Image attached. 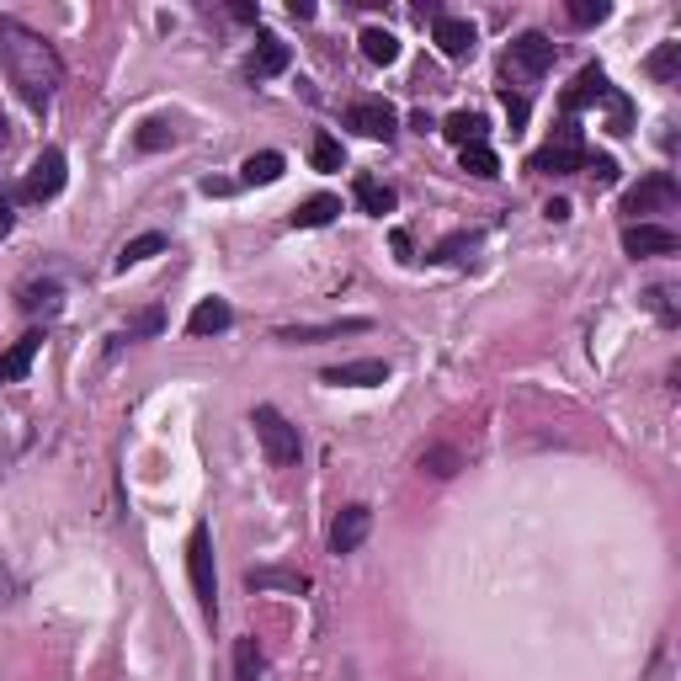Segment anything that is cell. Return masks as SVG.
<instances>
[{"label":"cell","instance_id":"6da1fadb","mask_svg":"<svg viewBox=\"0 0 681 681\" xmlns=\"http://www.w3.org/2000/svg\"><path fill=\"white\" fill-rule=\"evenodd\" d=\"M0 64H5V81L16 85V96L27 107H38V113L64 85L59 48L43 38V33H33L27 22H16V16H0Z\"/></svg>","mask_w":681,"mask_h":681},{"label":"cell","instance_id":"7a4b0ae2","mask_svg":"<svg viewBox=\"0 0 681 681\" xmlns=\"http://www.w3.org/2000/svg\"><path fill=\"white\" fill-rule=\"evenodd\" d=\"M250 426H256V442H261V453H267V463H298V453H304V437H298V426L282 415L278 404H256L250 410Z\"/></svg>","mask_w":681,"mask_h":681},{"label":"cell","instance_id":"3957f363","mask_svg":"<svg viewBox=\"0 0 681 681\" xmlns=\"http://www.w3.org/2000/svg\"><path fill=\"white\" fill-rule=\"evenodd\" d=\"M187 580H192L202 618L213 623L219 618V580H213V532H208V521H198L192 538H187Z\"/></svg>","mask_w":681,"mask_h":681},{"label":"cell","instance_id":"277c9868","mask_svg":"<svg viewBox=\"0 0 681 681\" xmlns=\"http://www.w3.org/2000/svg\"><path fill=\"white\" fill-rule=\"evenodd\" d=\"M527 165H532L538 176H575V171L586 165V139H580V122L564 118L560 128H554V139H549V144H543V150H538Z\"/></svg>","mask_w":681,"mask_h":681},{"label":"cell","instance_id":"5b68a950","mask_svg":"<svg viewBox=\"0 0 681 681\" xmlns=\"http://www.w3.org/2000/svg\"><path fill=\"white\" fill-rule=\"evenodd\" d=\"M681 202V187L671 171H649L639 187H629L623 192V219L629 224H644V213H677Z\"/></svg>","mask_w":681,"mask_h":681},{"label":"cell","instance_id":"8992f818","mask_svg":"<svg viewBox=\"0 0 681 681\" xmlns=\"http://www.w3.org/2000/svg\"><path fill=\"white\" fill-rule=\"evenodd\" d=\"M64 181H70V171H64V150H43L33 171H27V181H22V198L27 202H54L64 192Z\"/></svg>","mask_w":681,"mask_h":681},{"label":"cell","instance_id":"52a82bcc","mask_svg":"<svg viewBox=\"0 0 681 681\" xmlns=\"http://www.w3.org/2000/svg\"><path fill=\"white\" fill-rule=\"evenodd\" d=\"M347 128L362 133V139H384V144H389V139L400 133V113H395L389 102H352V107H347Z\"/></svg>","mask_w":681,"mask_h":681},{"label":"cell","instance_id":"ba28073f","mask_svg":"<svg viewBox=\"0 0 681 681\" xmlns=\"http://www.w3.org/2000/svg\"><path fill=\"white\" fill-rule=\"evenodd\" d=\"M623 250L634 261H649V256H677L681 240H677V230H666V224H629L623 230Z\"/></svg>","mask_w":681,"mask_h":681},{"label":"cell","instance_id":"9c48e42d","mask_svg":"<svg viewBox=\"0 0 681 681\" xmlns=\"http://www.w3.org/2000/svg\"><path fill=\"white\" fill-rule=\"evenodd\" d=\"M554 59H560V43L549 38V33H521L512 43V64H517L521 75H549Z\"/></svg>","mask_w":681,"mask_h":681},{"label":"cell","instance_id":"30bf717a","mask_svg":"<svg viewBox=\"0 0 681 681\" xmlns=\"http://www.w3.org/2000/svg\"><path fill=\"white\" fill-rule=\"evenodd\" d=\"M373 330V320H325V325H282L278 341L282 347H315V341H336V336H362Z\"/></svg>","mask_w":681,"mask_h":681},{"label":"cell","instance_id":"8fae6325","mask_svg":"<svg viewBox=\"0 0 681 681\" xmlns=\"http://www.w3.org/2000/svg\"><path fill=\"white\" fill-rule=\"evenodd\" d=\"M367 532H373V512L367 506H341V517L330 527V554H357L362 543H367Z\"/></svg>","mask_w":681,"mask_h":681},{"label":"cell","instance_id":"7c38bea8","mask_svg":"<svg viewBox=\"0 0 681 681\" xmlns=\"http://www.w3.org/2000/svg\"><path fill=\"white\" fill-rule=\"evenodd\" d=\"M320 378L325 384H336V389H373V384H389V362L357 357V362H341V367H325Z\"/></svg>","mask_w":681,"mask_h":681},{"label":"cell","instance_id":"4fadbf2b","mask_svg":"<svg viewBox=\"0 0 681 681\" xmlns=\"http://www.w3.org/2000/svg\"><path fill=\"white\" fill-rule=\"evenodd\" d=\"M293 64V48L278 38V33H261L256 38V54H250V64H245V75L250 81H272V75H282Z\"/></svg>","mask_w":681,"mask_h":681},{"label":"cell","instance_id":"5bb4252c","mask_svg":"<svg viewBox=\"0 0 681 681\" xmlns=\"http://www.w3.org/2000/svg\"><path fill=\"white\" fill-rule=\"evenodd\" d=\"M432 38H437V48L447 54V59H469V54H474V43H480V33H474V22H463V16H447V11H442L437 22H432Z\"/></svg>","mask_w":681,"mask_h":681},{"label":"cell","instance_id":"9a60e30c","mask_svg":"<svg viewBox=\"0 0 681 681\" xmlns=\"http://www.w3.org/2000/svg\"><path fill=\"white\" fill-rule=\"evenodd\" d=\"M607 91H612V81H607V70H601V64H586V70L575 75V85L564 91V113L575 118L580 107H597V102H607Z\"/></svg>","mask_w":681,"mask_h":681},{"label":"cell","instance_id":"2e32d148","mask_svg":"<svg viewBox=\"0 0 681 681\" xmlns=\"http://www.w3.org/2000/svg\"><path fill=\"white\" fill-rule=\"evenodd\" d=\"M245 586H250V591H287V597H304V591H309V575L261 564V570H245Z\"/></svg>","mask_w":681,"mask_h":681},{"label":"cell","instance_id":"e0dca14e","mask_svg":"<svg viewBox=\"0 0 681 681\" xmlns=\"http://www.w3.org/2000/svg\"><path fill=\"white\" fill-rule=\"evenodd\" d=\"M235 325V309L224 304V298H202L198 309L187 315V336H219V330H230Z\"/></svg>","mask_w":681,"mask_h":681},{"label":"cell","instance_id":"ac0fdd59","mask_svg":"<svg viewBox=\"0 0 681 681\" xmlns=\"http://www.w3.org/2000/svg\"><path fill=\"white\" fill-rule=\"evenodd\" d=\"M38 352H43V330H27V336H22V341L0 357V367H5V384H22V378L33 373V357H38Z\"/></svg>","mask_w":681,"mask_h":681},{"label":"cell","instance_id":"d6986e66","mask_svg":"<svg viewBox=\"0 0 681 681\" xmlns=\"http://www.w3.org/2000/svg\"><path fill=\"white\" fill-rule=\"evenodd\" d=\"M352 192H357V208H362V213H373V219L395 213V187H384L378 176H357V181H352Z\"/></svg>","mask_w":681,"mask_h":681},{"label":"cell","instance_id":"ffe728a7","mask_svg":"<svg viewBox=\"0 0 681 681\" xmlns=\"http://www.w3.org/2000/svg\"><path fill=\"white\" fill-rule=\"evenodd\" d=\"M336 213H341V198H330V192H320V198L298 202L287 224H293V230H325V224H330Z\"/></svg>","mask_w":681,"mask_h":681},{"label":"cell","instance_id":"44dd1931","mask_svg":"<svg viewBox=\"0 0 681 681\" xmlns=\"http://www.w3.org/2000/svg\"><path fill=\"white\" fill-rule=\"evenodd\" d=\"M171 144H176V122L144 118L133 128V150H139V155H155V150H171Z\"/></svg>","mask_w":681,"mask_h":681},{"label":"cell","instance_id":"7402d4cb","mask_svg":"<svg viewBox=\"0 0 681 681\" xmlns=\"http://www.w3.org/2000/svg\"><path fill=\"white\" fill-rule=\"evenodd\" d=\"M282 171H287V161H282L278 150H261V155H250V161L240 165V181L245 187H272Z\"/></svg>","mask_w":681,"mask_h":681},{"label":"cell","instance_id":"603a6c76","mask_svg":"<svg viewBox=\"0 0 681 681\" xmlns=\"http://www.w3.org/2000/svg\"><path fill=\"white\" fill-rule=\"evenodd\" d=\"M458 469H463V453L447 447V442H432V447L421 453V474H432V480H453Z\"/></svg>","mask_w":681,"mask_h":681},{"label":"cell","instance_id":"cb8c5ba5","mask_svg":"<svg viewBox=\"0 0 681 681\" xmlns=\"http://www.w3.org/2000/svg\"><path fill=\"white\" fill-rule=\"evenodd\" d=\"M59 298H64V287H59L54 278H43V282H27L16 304H22L27 315H54V309H59Z\"/></svg>","mask_w":681,"mask_h":681},{"label":"cell","instance_id":"d4e9b609","mask_svg":"<svg viewBox=\"0 0 681 681\" xmlns=\"http://www.w3.org/2000/svg\"><path fill=\"white\" fill-rule=\"evenodd\" d=\"M357 43H362V59H367V64H395V59H400V38L384 33V27H367Z\"/></svg>","mask_w":681,"mask_h":681},{"label":"cell","instance_id":"484cf974","mask_svg":"<svg viewBox=\"0 0 681 681\" xmlns=\"http://www.w3.org/2000/svg\"><path fill=\"white\" fill-rule=\"evenodd\" d=\"M442 133L458 144V150H469V144H484V118L480 113H453V118L442 122Z\"/></svg>","mask_w":681,"mask_h":681},{"label":"cell","instance_id":"4316f807","mask_svg":"<svg viewBox=\"0 0 681 681\" xmlns=\"http://www.w3.org/2000/svg\"><path fill=\"white\" fill-rule=\"evenodd\" d=\"M644 309H649V315H655V320L666 325V330H677V325H681L677 293H671V287H666V282H655V287H649V293H644Z\"/></svg>","mask_w":681,"mask_h":681},{"label":"cell","instance_id":"83f0119b","mask_svg":"<svg viewBox=\"0 0 681 681\" xmlns=\"http://www.w3.org/2000/svg\"><path fill=\"white\" fill-rule=\"evenodd\" d=\"M644 70H649V75H655L660 85H671L681 75V43H660V48L644 59Z\"/></svg>","mask_w":681,"mask_h":681},{"label":"cell","instance_id":"f1b7e54d","mask_svg":"<svg viewBox=\"0 0 681 681\" xmlns=\"http://www.w3.org/2000/svg\"><path fill=\"white\" fill-rule=\"evenodd\" d=\"M161 250H165V235H155V230H150V235H133V240L118 250V272L139 267V261H150V256H161Z\"/></svg>","mask_w":681,"mask_h":681},{"label":"cell","instance_id":"f546056e","mask_svg":"<svg viewBox=\"0 0 681 681\" xmlns=\"http://www.w3.org/2000/svg\"><path fill=\"white\" fill-rule=\"evenodd\" d=\"M261 671H267V660H261V644L250 639H235V681H261Z\"/></svg>","mask_w":681,"mask_h":681},{"label":"cell","instance_id":"4dcf8cb0","mask_svg":"<svg viewBox=\"0 0 681 681\" xmlns=\"http://www.w3.org/2000/svg\"><path fill=\"white\" fill-rule=\"evenodd\" d=\"M161 325H165L161 309H144V315H133V320H128V330H122V336H113V352H118L122 341H144V336H161Z\"/></svg>","mask_w":681,"mask_h":681},{"label":"cell","instance_id":"1f68e13d","mask_svg":"<svg viewBox=\"0 0 681 681\" xmlns=\"http://www.w3.org/2000/svg\"><path fill=\"white\" fill-rule=\"evenodd\" d=\"M463 171L490 181V176H501V161H495V150H490V144H469V150H463Z\"/></svg>","mask_w":681,"mask_h":681},{"label":"cell","instance_id":"d6a6232c","mask_svg":"<svg viewBox=\"0 0 681 681\" xmlns=\"http://www.w3.org/2000/svg\"><path fill=\"white\" fill-rule=\"evenodd\" d=\"M309 161H315V171H341V144L330 139V133H315V144H309Z\"/></svg>","mask_w":681,"mask_h":681},{"label":"cell","instance_id":"836d02e7","mask_svg":"<svg viewBox=\"0 0 681 681\" xmlns=\"http://www.w3.org/2000/svg\"><path fill=\"white\" fill-rule=\"evenodd\" d=\"M607 122H612V133H629V128H634V107H629L623 91H607Z\"/></svg>","mask_w":681,"mask_h":681},{"label":"cell","instance_id":"e575fe53","mask_svg":"<svg viewBox=\"0 0 681 681\" xmlns=\"http://www.w3.org/2000/svg\"><path fill=\"white\" fill-rule=\"evenodd\" d=\"M564 16L575 27H597V22H607V5L601 0H575V5H564Z\"/></svg>","mask_w":681,"mask_h":681},{"label":"cell","instance_id":"d590c367","mask_svg":"<svg viewBox=\"0 0 681 681\" xmlns=\"http://www.w3.org/2000/svg\"><path fill=\"white\" fill-rule=\"evenodd\" d=\"M474 245H480V235L458 230V235H447V240H442L437 250H432V261H458V256H463V250H474Z\"/></svg>","mask_w":681,"mask_h":681},{"label":"cell","instance_id":"8d00e7d4","mask_svg":"<svg viewBox=\"0 0 681 681\" xmlns=\"http://www.w3.org/2000/svg\"><path fill=\"white\" fill-rule=\"evenodd\" d=\"M580 171H586L597 187H612V181H618V161H612V155H591V150H586V165H580Z\"/></svg>","mask_w":681,"mask_h":681},{"label":"cell","instance_id":"74e56055","mask_svg":"<svg viewBox=\"0 0 681 681\" xmlns=\"http://www.w3.org/2000/svg\"><path fill=\"white\" fill-rule=\"evenodd\" d=\"M501 107H506V118H512V128H521V122H527V113H532V102H527L521 91H512V85L501 91Z\"/></svg>","mask_w":681,"mask_h":681},{"label":"cell","instance_id":"f35d334b","mask_svg":"<svg viewBox=\"0 0 681 681\" xmlns=\"http://www.w3.org/2000/svg\"><path fill=\"white\" fill-rule=\"evenodd\" d=\"M644 681H671V639L655 644V660H649V677Z\"/></svg>","mask_w":681,"mask_h":681},{"label":"cell","instance_id":"ab89813d","mask_svg":"<svg viewBox=\"0 0 681 681\" xmlns=\"http://www.w3.org/2000/svg\"><path fill=\"white\" fill-rule=\"evenodd\" d=\"M543 219H549V224H564V219H570V202H564V198H554L549 208H543Z\"/></svg>","mask_w":681,"mask_h":681},{"label":"cell","instance_id":"60d3db41","mask_svg":"<svg viewBox=\"0 0 681 681\" xmlns=\"http://www.w3.org/2000/svg\"><path fill=\"white\" fill-rule=\"evenodd\" d=\"M11 230H16V213H11V202L0 198V240H5V235H11Z\"/></svg>","mask_w":681,"mask_h":681},{"label":"cell","instance_id":"b9f144b4","mask_svg":"<svg viewBox=\"0 0 681 681\" xmlns=\"http://www.w3.org/2000/svg\"><path fill=\"white\" fill-rule=\"evenodd\" d=\"M230 16H235V22H256V5H250V0H235Z\"/></svg>","mask_w":681,"mask_h":681},{"label":"cell","instance_id":"7bdbcfd3","mask_svg":"<svg viewBox=\"0 0 681 681\" xmlns=\"http://www.w3.org/2000/svg\"><path fill=\"white\" fill-rule=\"evenodd\" d=\"M287 11H293V16H298V22H315V5H309V0H293V5H287Z\"/></svg>","mask_w":681,"mask_h":681},{"label":"cell","instance_id":"ee69618b","mask_svg":"<svg viewBox=\"0 0 681 681\" xmlns=\"http://www.w3.org/2000/svg\"><path fill=\"white\" fill-rule=\"evenodd\" d=\"M395 250H400V261H415V256H410V235H404V230H395Z\"/></svg>","mask_w":681,"mask_h":681},{"label":"cell","instance_id":"f6af8a7d","mask_svg":"<svg viewBox=\"0 0 681 681\" xmlns=\"http://www.w3.org/2000/svg\"><path fill=\"white\" fill-rule=\"evenodd\" d=\"M410 128H415V133H432L437 122H432V113H415V118H410Z\"/></svg>","mask_w":681,"mask_h":681},{"label":"cell","instance_id":"bcb514c9","mask_svg":"<svg viewBox=\"0 0 681 681\" xmlns=\"http://www.w3.org/2000/svg\"><path fill=\"white\" fill-rule=\"evenodd\" d=\"M5 144H11V122L0 118V150H5Z\"/></svg>","mask_w":681,"mask_h":681},{"label":"cell","instance_id":"7dc6e473","mask_svg":"<svg viewBox=\"0 0 681 681\" xmlns=\"http://www.w3.org/2000/svg\"><path fill=\"white\" fill-rule=\"evenodd\" d=\"M0 384H5V367H0Z\"/></svg>","mask_w":681,"mask_h":681}]
</instances>
